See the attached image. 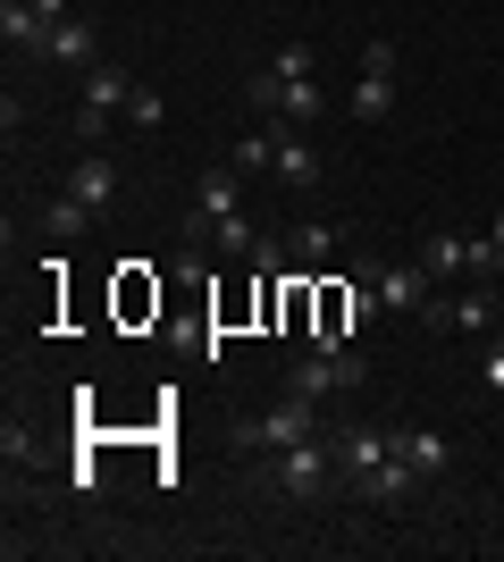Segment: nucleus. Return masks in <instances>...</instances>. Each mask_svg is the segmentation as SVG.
<instances>
[{
    "label": "nucleus",
    "mask_w": 504,
    "mask_h": 562,
    "mask_svg": "<svg viewBox=\"0 0 504 562\" xmlns=\"http://www.w3.org/2000/svg\"><path fill=\"white\" fill-rule=\"evenodd\" d=\"M244 193H236V177H219V168H202V186H193V235H211L219 218L236 211Z\"/></svg>",
    "instance_id": "13"
},
{
    "label": "nucleus",
    "mask_w": 504,
    "mask_h": 562,
    "mask_svg": "<svg viewBox=\"0 0 504 562\" xmlns=\"http://www.w3.org/2000/svg\"><path fill=\"white\" fill-rule=\"evenodd\" d=\"M93 227V211H85V202H76V193H59V202H43V235L51 244H76V235Z\"/></svg>",
    "instance_id": "19"
},
{
    "label": "nucleus",
    "mask_w": 504,
    "mask_h": 562,
    "mask_svg": "<svg viewBox=\"0 0 504 562\" xmlns=\"http://www.w3.org/2000/svg\"><path fill=\"white\" fill-rule=\"evenodd\" d=\"M328 479H345V470H336V437H328V428H320V437H303V446H287L278 462H269V487L287 495V504H312Z\"/></svg>",
    "instance_id": "2"
},
{
    "label": "nucleus",
    "mask_w": 504,
    "mask_h": 562,
    "mask_svg": "<svg viewBox=\"0 0 504 562\" xmlns=\"http://www.w3.org/2000/svg\"><path fill=\"white\" fill-rule=\"evenodd\" d=\"M421 269H429V278H471V235H429Z\"/></svg>",
    "instance_id": "18"
},
{
    "label": "nucleus",
    "mask_w": 504,
    "mask_h": 562,
    "mask_svg": "<svg viewBox=\"0 0 504 562\" xmlns=\"http://www.w3.org/2000/svg\"><path fill=\"white\" fill-rule=\"evenodd\" d=\"M126 101H135V76L110 68V59H93V76H85V110H76V135H101Z\"/></svg>",
    "instance_id": "6"
},
{
    "label": "nucleus",
    "mask_w": 504,
    "mask_h": 562,
    "mask_svg": "<svg viewBox=\"0 0 504 562\" xmlns=\"http://www.w3.org/2000/svg\"><path fill=\"white\" fill-rule=\"evenodd\" d=\"M253 110H269V117H287V126H320L328 117V93H320V76H312V43H287L269 68H253Z\"/></svg>",
    "instance_id": "1"
},
{
    "label": "nucleus",
    "mask_w": 504,
    "mask_h": 562,
    "mask_svg": "<svg viewBox=\"0 0 504 562\" xmlns=\"http://www.w3.org/2000/svg\"><path fill=\"white\" fill-rule=\"evenodd\" d=\"M68 193H76L93 218H110V211H119V168L101 160V151H85V160L68 168Z\"/></svg>",
    "instance_id": "7"
},
{
    "label": "nucleus",
    "mask_w": 504,
    "mask_h": 562,
    "mask_svg": "<svg viewBox=\"0 0 504 562\" xmlns=\"http://www.w3.org/2000/svg\"><path fill=\"white\" fill-rule=\"evenodd\" d=\"M43 59H85V68H93L101 59V43H93V18H59L43 34Z\"/></svg>",
    "instance_id": "16"
},
{
    "label": "nucleus",
    "mask_w": 504,
    "mask_h": 562,
    "mask_svg": "<svg viewBox=\"0 0 504 562\" xmlns=\"http://www.w3.org/2000/svg\"><path fill=\"white\" fill-rule=\"evenodd\" d=\"M488 244H496V252H504V202H496V218H488Z\"/></svg>",
    "instance_id": "25"
},
{
    "label": "nucleus",
    "mask_w": 504,
    "mask_h": 562,
    "mask_svg": "<svg viewBox=\"0 0 504 562\" xmlns=\"http://www.w3.org/2000/svg\"><path fill=\"white\" fill-rule=\"evenodd\" d=\"M480 386H488V395H504V336H488V361H480Z\"/></svg>",
    "instance_id": "23"
},
{
    "label": "nucleus",
    "mask_w": 504,
    "mask_h": 562,
    "mask_svg": "<svg viewBox=\"0 0 504 562\" xmlns=\"http://www.w3.org/2000/svg\"><path fill=\"white\" fill-rule=\"evenodd\" d=\"M387 446H395V462H412L421 479H437V470L455 462V446L437 437V428H387Z\"/></svg>",
    "instance_id": "10"
},
{
    "label": "nucleus",
    "mask_w": 504,
    "mask_h": 562,
    "mask_svg": "<svg viewBox=\"0 0 504 562\" xmlns=\"http://www.w3.org/2000/svg\"><path fill=\"white\" fill-rule=\"evenodd\" d=\"M303 437H320V403L312 395H294L287 386V403H278V412H253V420H236V446L244 453H287V446H303Z\"/></svg>",
    "instance_id": "3"
},
{
    "label": "nucleus",
    "mask_w": 504,
    "mask_h": 562,
    "mask_svg": "<svg viewBox=\"0 0 504 562\" xmlns=\"http://www.w3.org/2000/svg\"><path fill=\"white\" fill-rule=\"evenodd\" d=\"M278 160V117H269L261 135H236V168H269Z\"/></svg>",
    "instance_id": "21"
},
{
    "label": "nucleus",
    "mask_w": 504,
    "mask_h": 562,
    "mask_svg": "<svg viewBox=\"0 0 504 562\" xmlns=\"http://www.w3.org/2000/svg\"><path fill=\"white\" fill-rule=\"evenodd\" d=\"M370 294H379V311H421L429 303V269H370Z\"/></svg>",
    "instance_id": "12"
},
{
    "label": "nucleus",
    "mask_w": 504,
    "mask_h": 562,
    "mask_svg": "<svg viewBox=\"0 0 504 562\" xmlns=\"http://www.w3.org/2000/svg\"><path fill=\"white\" fill-rule=\"evenodd\" d=\"M345 487L361 495V504H404L412 487H421V470L412 462H395V453H387V462H370V470H354V479H345Z\"/></svg>",
    "instance_id": "8"
},
{
    "label": "nucleus",
    "mask_w": 504,
    "mask_h": 562,
    "mask_svg": "<svg viewBox=\"0 0 504 562\" xmlns=\"http://www.w3.org/2000/svg\"><path fill=\"white\" fill-rule=\"evenodd\" d=\"M354 117H361V126H387V117H395V43H370V50H361Z\"/></svg>",
    "instance_id": "5"
},
{
    "label": "nucleus",
    "mask_w": 504,
    "mask_h": 562,
    "mask_svg": "<svg viewBox=\"0 0 504 562\" xmlns=\"http://www.w3.org/2000/svg\"><path fill=\"white\" fill-rule=\"evenodd\" d=\"M361 378H370V361H361V352H345V345H312L303 361H294V395L328 403V395H354Z\"/></svg>",
    "instance_id": "4"
},
{
    "label": "nucleus",
    "mask_w": 504,
    "mask_h": 562,
    "mask_svg": "<svg viewBox=\"0 0 504 562\" xmlns=\"http://www.w3.org/2000/svg\"><path fill=\"white\" fill-rule=\"evenodd\" d=\"M287 252L303 260V269H320V260H336V252H345V227H336V218H303V227L287 235Z\"/></svg>",
    "instance_id": "14"
},
{
    "label": "nucleus",
    "mask_w": 504,
    "mask_h": 562,
    "mask_svg": "<svg viewBox=\"0 0 504 562\" xmlns=\"http://www.w3.org/2000/svg\"><path fill=\"white\" fill-rule=\"evenodd\" d=\"M0 34H9V50H43L51 18L34 9V0H0Z\"/></svg>",
    "instance_id": "17"
},
{
    "label": "nucleus",
    "mask_w": 504,
    "mask_h": 562,
    "mask_svg": "<svg viewBox=\"0 0 504 562\" xmlns=\"http://www.w3.org/2000/svg\"><path fill=\"white\" fill-rule=\"evenodd\" d=\"M219 252H236V260H253V252H261V227H253V218H244V211H227V218H219Z\"/></svg>",
    "instance_id": "20"
},
{
    "label": "nucleus",
    "mask_w": 504,
    "mask_h": 562,
    "mask_svg": "<svg viewBox=\"0 0 504 562\" xmlns=\"http://www.w3.org/2000/svg\"><path fill=\"white\" fill-rule=\"evenodd\" d=\"M387 428H336V470L354 479V470H370V462H387Z\"/></svg>",
    "instance_id": "15"
},
{
    "label": "nucleus",
    "mask_w": 504,
    "mask_h": 562,
    "mask_svg": "<svg viewBox=\"0 0 504 562\" xmlns=\"http://www.w3.org/2000/svg\"><path fill=\"white\" fill-rule=\"evenodd\" d=\"M269 168H278V186H294V193H320V177H328V168H320V151L294 135L287 117H278V160H269Z\"/></svg>",
    "instance_id": "9"
},
{
    "label": "nucleus",
    "mask_w": 504,
    "mask_h": 562,
    "mask_svg": "<svg viewBox=\"0 0 504 562\" xmlns=\"http://www.w3.org/2000/svg\"><path fill=\"white\" fill-rule=\"evenodd\" d=\"M34 9H43L51 25H59V18H76V0H34Z\"/></svg>",
    "instance_id": "24"
},
{
    "label": "nucleus",
    "mask_w": 504,
    "mask_h": 562,
    "mask_svg": "<svg viewBox=\"0 0 504 562\" xmlns=\"http://www.w3.org/2000/svg\"><path fill=\"white\" fill-rule=\"evenodd\" d=\"M421 319H429V328H488V319H496V285L455 294V303H421Z\"/></svg>",
    "instance_id": "11"
},
{
    "label": "nucleus",
    "mask_w": 504,
    "mask_h": 562,
    "mask_svg": "<svg viewBox=\"0 0 504 562\" xmlns=\"http://www.w3.org/2000/svg\"><path fill=\"white\" fill-rule=\"evenodd\" d=\"M126 117H135L144 135H160V126H168V101L152 93V85H135V101H126Z\"/></svg>",
    "instance_id": "22"
}]
</instances>
